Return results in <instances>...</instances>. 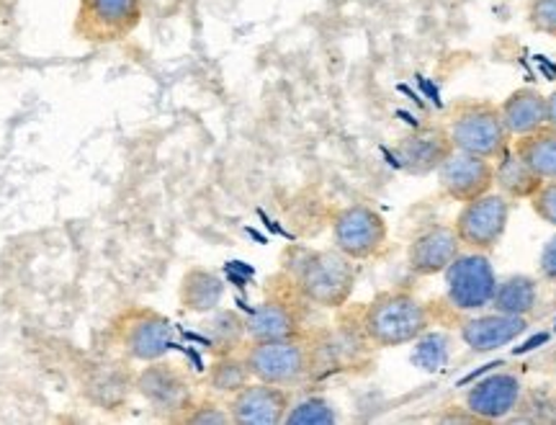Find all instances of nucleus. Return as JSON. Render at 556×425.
<instances>
[{
	"instance_id": "18",
	"label": "nucleus",
	"mask_w": 556,
	"mask_h": 425,
	"mask_svg": "<svg viewBox=\"0 0 556 425\" xmlns=\"http://www.w3.org/2000/svg\"><path fill=\"white\" fill-rule=\"evenodd\" d=\"M500 114L513 139L531 135L546 124V96L539 88L523 86L500 103Z\"/></svg>"
},
{
	"instance_id": "15",
	"label": "nucleus",
	"mask_w": 556,
	"mask_h": 425,
	"mask_svg": "<svg viewBox=\"0 0 556 425\" xmlns=\"http://www.w3.org/2000/svg\"><path fill=\"white\" fill-rule=\"evenodd\" d=\"M464 246L456 238L454 225H433L417 233L407 246V271L417 278L441 276Z\"/></svg>"
},
{
	"instance_id": "21",
	"label": "nucleus",
	"mask_w": 556,
	"mask_h": 425,
	"mask_svg": "<svg viewBox=\"0 0 556 425\" xmlns=\"http://www.w3.org/2000/svg\"><path fill=\"white\" fill-rule=\"evenodd\" d=\"M544 184L536 173L526 165L516 150H507L495 163V188L510 201H528Z\"/></svg>"
},
{
	"instance_id": "2",
	"label": "nucleus",
	"mask_w": 556,
	"mask_h": 425,
	"mask_svg": "<svg viewBox=\"0 0 556 425\" xmlns=\"http://www.w3.org/2000/svg\"><path fill=\"white\" fill-rule=\"evenodd\" d=\"M433 325L430 307L409 289L379 291L361 312V330L374 348L415 343Z\"/></svg>"
},
{
	"instance_id": "8",
	"label": "nucleus",
	"mask_w": 556,
	"mask_h": 425,
	"mask_svg": "<svg viewBox=\"0 0 556 425\" xmlns=\"http://www.w3.org/2000/svg\"><path fill=\"white\" fill-rule=\"evenodd\" d=\"M443 276H446L448 304L458 312H479L490 307L500 282L490 253H477V250H462L456 261L443 271Z\"/></svg>"
},
{
	"instance_id": "28",
	"label": "nucleus",
	"mask_w": 556,
	"mask_h": 425,
	"mask_svg": "<svg viewBox=\"0 0 556 425\" xmlns=\"http://www.w3.org/2000/svg\"><path fill=\"white\" fill-rule=\"evenodd\" d=\"M528 201H531L533 214H536L541 222L556 227V178L544 180V184L539 186V191Z\"/></svg>"
},
{
	"instance_id": "27",
	"label": "nucleus",
	"mask_w": 556,
	"mask_h": 425,
	"mask_svg": "<svg viewBox=\"0 0 556 425\" xmlns=\"http://www.w3.org/2000/svg\"><path fill=\"white\" fill-rule=\"evenodd\" d=\"M526 24L541 37L556 39V0H526Z\"/></svg>"
},
{
	"instance_id": "29",
	"label": "nucleus",
	"mask_w": 556,
	"mask_h": 425,
	"mask_svg": "<svg viewBox=\"0 0 556 425\" xmlns=\"http://www.w3.org/2000/svg\"><path fill=\"white\" fill-rule=\"evenodd\" d=\"M539 276L544 282H556V235L546 240V246L541 248L539 255Z\"/></svg>"
},
{
	"instance_id": "24",
	"label": "nucleus",
	"mask_w": 556,
	"mask_h": 425,
	"mask_svg": "<svg viewBox=\"0 0 556 425\" xmlns=\"http://www.w3.org/2000/svg\"><path fill=\"white\" fill-rule=\"evenodd\" d=\"M253 382V374H250L248 361L242 357V351L238 353H225V357H214L212 366L206 372V385L214 395L222 397H232L235 392H240L242 387Z\"/></svg>"
},
{
	"instance_id": "30",
	"label": "nucleus",
	"mask_w": 556,
	"mask_h": 425,
	"mask_svg": "<svg viewBox=\"0 0 556 425\" xmlns=\"http://www.w3.org/2000/svg\"><path fill=\"white\" fill-rule=\"evenodd\" d=\"M546 124L556 129V88L546 96Z\"/></svg>"
},
{
	"instance_id": "22",
	"label": "nucleus",
	"mask_w": 556,
	"mask_h": 425,
	"mask_svg": "<svg viewBox=\"0 0 556 425\" xmlns=\"http://www.w3.org/2000/svg\"><path fill=\"white\" fill-rule=\"evenodd\" d=\"M513 150L526 160L528 168L536 173L541 180L556 178V129L554 127L544 124V127L531 132V135L516 137L513 139Z\"/></svg>"
},
{
	"instance_id": "17",
	"label": "nucleus",
	"mask_w": 556,
	"mask_h": 425,
	"mask_svg": "<svg viewBox=\"0 0 556 425\" xmlns=\"http://www.w3.org/2000/svg\"><path fill=\"white\" fill-rule=\"evenodd\" d=\"M528 330V317L505 315V312H486V315L467 317L458 325V338L477 353H492L510 346Z\"/></svg>"
},
{
	"instance_id": "7",
	"label": "nucleus",
	"mask_w": 556,
	"mask_h": 425,
	"mask_svg": "<svg viewBox=\"0 0 556 425\" xmlns=\"http://www.w3.org/2000/svg\"><path fill=\"white\" fill-rule=\"evenodd\" d=\"M142 13V0H80L75 37L88 45H114L137 32Z\"/></svg>"
},
{
	"instance_id": "11",
	"label": "nucleus",
	"mask_w": 556,
	"mask_h": 425,
	"mask_svg": "<svg viewBox=\"0 0 556 425\" xmlns=\"http://www.w3.org/2000/svg\"><path fill=\"white\" fill-rule=\"evenodd\" d=\"M291 402V389L253 379L240 392L227 397V410L232 425H283Z\"/></svg>"
},
{
	"instance_id": "26",
	"label": "nucleus",
	"mask_w": 556,
	"mask_h": 425,
	"mask_svg": "<svg viewBox=\"0 0 556 425\" xmlns=\"http://www.w3.org/2000/svg\"><path fill=\"white\" fill-rule=\"evenodd\" d=\"M176 423H189V425H229L232 415H229L227 402L212 400V397H197L184 413L178 415Z\"/></svg>"
},
{
	"instance_id": "13",
	"label": "nucleus",
	"mask_w": 556,
	"mask_h": 425,
	"mask_svg": "<svg viewBox=\"0 0 556 425\" xmlns=\"http://www.w3.org/2000/svg\"><path fill=\"white\" fill-rule=\"evenodd\" d=\"M454 139L446 124H420L400 137L397 160L413 176H428L441 168L454 155Z\"/></svg>"
},
{
	"instance_id": "5",
	"label": "nucleus",
	"mask_w": 556,
	"mask_h": 425,
	"mask_svg": "<svg viewBox=\"0 0 556 425\" xmlns=\"http://www.w3.org/2000/svg\"><path fill=\"white\" fill-rule=\"evenodd\" d=\"M114 340L119 351L139 364L168 359L176 346V330L165 315L152 307H129L114 323Z\"/></svg>"
},
{
	"instance_id": "23",
	"label": "nucleus",
	"mask_w": 556,
	"mask_h": 425,
	"mask_svg": "<svg viewBox=\"0 0 556 425\" xmlns=\"http://www.w3.org/2000/svg\"><path fill=\"white\" fill-rule=\"evenodd\" d=\"M206 343L214 357H225V353H238L248 343V327L245 317L238 315L235 310H214L206 323Z\"/></svg>"
},
{
	"instance_id": "14",
	"label": "nucleus",
	"mask_w": 556,
	"mask_h": 425,
	"mask_svg": "<svg viewBox=\"0 0 556 425\" xmlns=\"http://www.w3.org/2000/svg\"><path fill=\"white\" fill-rule=\"evenodd\" d=\"M523 397V382L518 374L497 372L477 382L464 397V408L477 417L479 423L505 421L513 410H518Z\"/></svg>"
},
{
	"instance_id": "16",
	"label": "nucleus",
	"mask_w": 556,
	"mask_h": 425,
	"mask_svg": "<svg viewBox=\"0 0 556 425\" xmlns=\"http://www.w3.org/2000/svg\"><path fill=\"white\" fill-rule=\"evenodd\" d=\"M302 307L283 295H270L268 299L250 310L245 317L248 340H278L304 336Z\"/></svg>"
},
{
	"instance_id": "20",
	"label": "nucleus",
	"mask_w": 556,
	"mask_h": 425,
	"mask_svg": "<svg viewBox=\"0 0 556 425\" xmlns=\"http://www.w3.org/2000/svg\"><path fill=\"white\" fill-rule=\"evenodd\" d=\"M539 278L528 274H510L497 282L490 307L495 312H505V315L531 317L539 307Z\"/></svg>"
},
{
	"instance_id": "3",
	"label": "nucleus",
	"mask_w": 556,
	"mask_h": 425,
	"mask_svg": "<svg viewBox=\"0 0 556 425\" xmlns=\"http://www.w3.org/2000/svg\"><path fill=\"white\" fill-rule=\"evenodd\" d=\"M448 132L454 148L469 155H479L497 163L513 148V135L507 132L500 103L464 99L448 111Z\"/></svg>"
},
{
	"instance_id": "19",
	"label": "nucleus",
	"mask_w": 556,
	"mask_h": 425,
	"mask_svg": "<svg viewBox=\"0 0 556 425\" xmlns=\"http://www.w3.org/2000/svg\"><path fill=\"white\" fill-rule=\"evenodd\" d=\"M222 299H225V282L214 271L193 266L180 276L178 284V302L186 312L193 315H212L219 310Z\"/></svg>"
},
{
	"instance_id": "25",
	"label": "nucleus",
	"mask_w": 556,
	"mask_h": 425,
	"mask_svg": "<svg viewBox=\"0 0 556 425\" xmlns=\"http://www.w3.org/2000/svg\"><path fill=\"white\" fill-rule=\"evenodd\" d=\"M338 423V410L328 397L307 395L302 400L291 402L283 425H332Z\"/></svg>"
},
{
	"instance_id": "9",
	"label": "nucleus",
	"mask_w": 556,
	"mask_h": 425,
	"mask_svg": "<svg viewBox=\"0 0 556 425\" xmlns=\"http://www.w3.org/2000/svg\"><path fill=\"white\" fill-rule=\"evenodd\" d=\"M135 392L148 402L152 413L165 421H178V415L197 400L191 376L168 359L150 361L139 368L135 379Z\"/></svg>"
},
{
	"instance_id": "10",
	"label": "nucleus",
	"mask_w": 556,
	"mask_h": 425,
	"mask_svg": "<svg viewBox=\"0 0 556 425\" xmlns=\"http://www.w3.org/2000/svg\"><path fill=\"white\" fill-rule=\"evenodd\" d=\"M510 204L513 201L500 191H490L484 197L462 204L454 220V233L462 240L464 250L492 253L507 233Z\"/></svg>"
},
{
	"instance_id": "6",
	"label": "nucleus",
	"mask_w": 556,
	"mask_h": 425,
	"mask_svg": "<svg viewBox=\"0 0 556 425\" xmlns=\"http://www.w3.org/2000/svg\"><path fill=\"white\" fill-rule=\"evenodd\" d=\"M332 248L351 261L364 263L384 253L389 242L387 220L368 204H348L332 214Z\"/></svg>"
},
{
	"instance_id": "4",
	"label": "nucleus",
	"mask_w": 556,
	"mask_h": 425,
	"mask_svg": "<svg viewBox=\"0 0 556 425\" xmlns=\"http://www.w3.org/2000/svg\"><path fill=\"white\" fill-rule=\"evenodd\" d=\"M253 379L276 387H296L315 368V348L304 336L278 340H248L242 346Z\"/></svg>"
},
{
	"instance_id": "12",
	"label": "nucleus",
	"mask_w": 556,
	"mask_h": 425,
	"mask_svg": "<svg viewBox=\"0 0 556 425\" xmlns=\"http://www.w3.org/2000/svg\"><path fill=\"white\" fill-rule=\"evenodd\" d=\"M435 176L441 191L458 204H467V201L495 191V163L462 150H454V155L435 171Z\"/></svg>"
},
{
	"instance_id": "1",
	"label": "nucleus",
	"mask_w": 556,
	"mask_h": 425,
	"mask_svg": "<svg viewBox=\"0 0 556 425\" xmlns=\"http://www.w3.org/2000/svg\"><path fill=\"white\" fill-rule=\"evenodd\" d=\"M283 276L299 299L323 310H340L351 302L356 291L358 271L356 261L345 258L340 250H309L294 248L287 253Z\"/></svg>"
}]
</instances>
